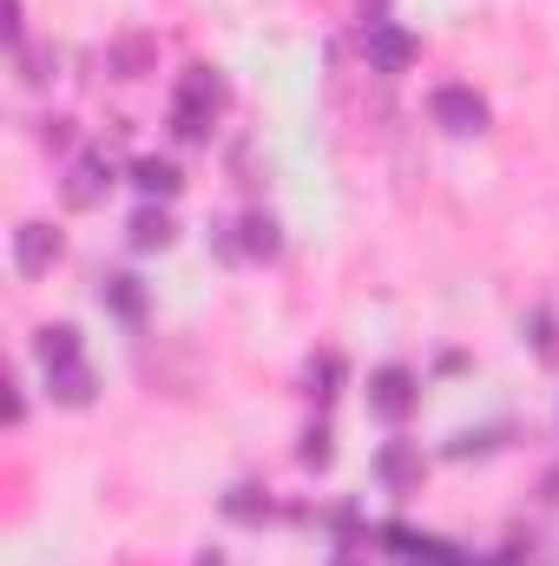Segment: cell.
I'll use <instances>...</instances> for the list:
<instances>
[{
	"instance_id": "obj_1",
	"label": "cell",
	"mask_w": 559,
	"mask_h": 566,
	"mask_svg": "<svg viewBox=\"0 0 559 566\" xmlns=\"http://www.w3.org/2000/svg\"><path fill=\"white\" fill-rule=\"evenodd\" d=\"M362 53H369L382 73H402V66H409V53H415V40H409L402 26H389V20H369V33H362Z\"/></svg>"
},
{
	"instance_id": "obj_2",
	"label": "cell",
	"mask_w": 559,
	"mask_h": 566,
	"mask_svg": "<svg viewBox=\"0 0 559 566\" xmlns=\"http://www.w3.org/2000/svg\"><path fill=\"white\" fill-rule=\"evenodd\" d=\"M435 119L448 125V132H481V119H488V106L468 92V86H441L435 92Z\"/></svg>"
},
{
	"instance_id": "obj_3",
	"label": "cell",
	"mask_w": 559,
	"mask_h": 566,
	"mask_svg": "<svg viewBox=\"0 0 559 566\" xmlns=\"http://www.w3.org/2000/svg\"><path fill=\"white\" fill-rule=\"evenodd\" d=\"M53 251H59V237L46 231V224H20V237H13V264L33 277V270H46L53 264Z\"/></svg>"
},
{
	"instance_id": "obj_4",
	"label": "cell",
	"mask_w": 559,
	"mask_h": 566,
	"mask_svg": "<svg viewBox=\"0 0 559 566\" xmlns=\"http://www.w3.org/2000/svg\"><path fill=\"white\" fill-rule=\"evenodd\" d=\"M138 185L145 191H171V165H138Z\"/></svg>"
}]
</instances>
